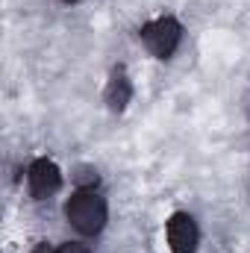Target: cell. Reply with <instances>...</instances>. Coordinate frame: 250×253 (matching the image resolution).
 Returning <instances> with one entry per match:
<instances>
[{"label":"cell","instance_id":"1","mask_svg":"<svg viewBox=\"0 0 250 253\" xmlns=\"http://www.w3.org/2000/svg\"><path fill=\"white\" fill-rule=\"evenodd\" d=\"M68 221L83 233V236H94L103 230L106 224V203L103 197H97L94 191H77L71 200H68Z\"/></svg>","mask_w":250,"mask_h":253},{"label":"cell","instance_id":"2","mask_svg":"<svg viewBox=\"0 0 250 253\" xmlns=\"http://www.w3.org/2000/svg\"><path fill=\"white\" fill-rule=\"evenodd\" d=\"M180 36H183V27H180L174 18H156V21H150V24L141 30V39H144L147 50H150L153 56H159V59H168V56L177 50Z\"/></svg>","mask_w":250,"mask_h":253},{"label":"cell","instance_id":"3","mask_svg":"<svg viewBox=\"0 0 250 253\" xmlns=\"http://www.w3.org/2000/svg\"><path fill=\"white\" fill-rule=\"evenodd\" d=\"M168 245L174 253H194L197 248V224L186 212H177L168 221Z\"/></svg>","mask_w":250,"mask_h":253},{"label":"cell","instance_id":"4","mask_svg":"<svg viewBox=\"0 0 250 253\" xmlns=\"http://www.w3.org/2000/svg\"><path fill=\"white\" fill-rule=\"evenodd\" d=\"M59 186H62V174H59V168H56L50 159L33 162V168H30V191H33L36 200L50 197Z\"/></svg>","mask_w":250,"mask_h":253},{"label":"cell","instance_id":"5","mask_svg":"<svg viewBox=\"0 0 250 253\" xmlns=\"http://www.w3.org/2000/svg\"><path fill=\"white\" fill-rule=\"evenodd\" d=\"M129 94H132V85H129L126 74L118 68V71L109 77V85H106V103H109L112 109H124L126 103H129Z\"/></svg>","mask_w":250,"mask_h":253},{"label":"cell","instance_id":"6","mask_svg":"<svg viewBox=\"0 0 250 253\" xmlns=\"http://www.w3.org/2000/svg\"><path fill=\"white\" fill-rule=\"evenodd\" d=\"M74 180H77L80 186H94V183H97V171H94V168H88V165H83V168H77Z\"/></svg>","mask_w":250,"mask_h":253},{"label":"cell","instance_id":"7","mask_svg":"<svg viewBox=\"0 0 250 253\" xmlns=\"http://www.w3.org/2000/svg\"><path fill=\"white\" fill-rule=\"evenodd\" d=\"M56 253H88V248H85V245H77V242H68V245H62Z\"/></svg>","mask_w":250,"mask_h":253},{"label":"cell","instance_id":"8","mask_svg":"<svg viewBox=\"0 0 250 253\" xmlns=\"http://www.w3.org/2000/svg\"><path fill=\"white\" fill-rule=\"evenodd\" d=\"M33 253H53V251H50L47 245H39V248H36V251H33Z\"/></svg>","mask_w":250,"mask_h":253},{"label":"cell","instance_id":"9","mask_svg":"<svg viewBox=\"0 0 250 253\" xmlns=\"http://www.w3.org/2000/svg\"><path fill=\"white\" fill-rule=\"evenodd\" d=\"M68 3H71V0H68Z\"/></svg>","mask_w":250,"mask_h":253}]
</instances>
